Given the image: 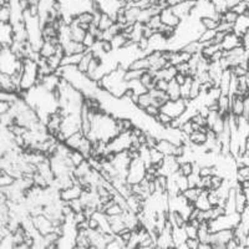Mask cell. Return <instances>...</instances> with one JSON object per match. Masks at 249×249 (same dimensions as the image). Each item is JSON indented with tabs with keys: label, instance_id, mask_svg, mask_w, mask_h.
Listing matches in <instances>:
<instances>
[{
	"label": "cell",
	"instance_id": "obj_1",
	"mask_svg": "<svg viewBox=\"0 0 249 249\" xmlns=\"http://www.w3.org/2000/svg\"><path fill=\"white\" fill-rule=\"evenodd\" d=\"M39 84V64L33 59H24V71L21 79V90L29 91Z\"/></svg>",
	"mask_w": 249,
	"mask_h": 249
},
{
	"label": "cell",
	"instance_id": "obj_2",
	"mask_svg": "<svg viewBox=\"0 0 249 249\" xmlns=\"http://www.w3.org/2000/svg\"><path fill=\"white\" fill-rule=\"evenodd\" d=\"M146 173H147V166L140 157H135V159L131 160V163L128 166L127 177H126L127 183H140L142 179L146 178Z\"/></svg>",
	"mask_w": 249,
	"mask_h": 249
},
{
	"label": "cell",
	"instance_id": "obj_3",
	"mask_svg": "<svg viewBox=\"0 0 249 249\" xmlns=\"http://www.w3.org/2000/svg\"><path fill=\"white\" fill-rule=\"evenodd\" d=\"M190 101L191 100H186L183 97L178 100H170V101H167L162 106L161 111L168 113L171 117L176 119V117H179L183 115L184 111L188 107V102Z\"/></svg>",
	"mask_w": 249,
	"mask_h": 249
},
{
	"label": "cell",
	"instance_id": "obj_4",
	"mask_svg": "<svg viewBox=\"0 0 249 249\" xmlns=\"http://www.w3.org/2000/svg\"><path fill=\"white\" fill-rule=\"evenodd\" d=\"M234 237V230H221L212 232L210 235V243L213 249H227V243Z\"/></svg>",
	"mask_w": 249,
	"mask_h": 249
},
{
	"label": "cell",
	"instance_id": "obj_5",
	"mask_svg": "<svg viewBox=\"0 0 249 249\" xmlns=\"http://www.w3.org/2000/svg\"><path fill=\"white\" fill-rule=\"evenodd\" d=\"M160 18H161V21L163 25L172 26V28H178L182 21L181 18L173 12V9L171 6L162 9L161 13H160Z\"/></svg>",
	"mask_w": 249,
	"mask_h": 249
},
{
	"label": "cell",
	"instance_id": "obj_6",
	"mask_svg": "<svg viewBox=\"0 0 249 249\" xmlns=\"http://www.w3.org/2000/svg\"><path fill=\"white\" fill-rule=\"evenodd\" d=\"M82 192H84V187L79 183H74L72 186L60 191V199L64 202H71L74 199L80 198Z\"/></svg>",
	"mask_w": 249,
	"mask_h": 249
},
{
	"label": "cell",
	"instance_id": "obj_7",
	"mask_svg": "<svg viewBox=\"0 0 249 249\" xmlns=\"http://www.w3.org/2000/svg\"><path fill=\"white\" fill-rule=\"evenodd\" d=\"M1 48H12L15 41L14 25L12 23H1Z\"/></svg>",
	"mask_w": 249,
	"mask_h": 249
},
{
	"label": "cell",
	"instance_id": "obj_8",
	"mask_svg": "<svg viewBox=\"0 0 249 249\" xmlns=\"http://www.w3.org/2000/svg\"><path fill=\"white\" fill-rule=\"evenodd\" d=\"M196 3H197L196 0H184L183 3L177 4V5L175 6H171V8L173 9V12H175L176 14L181 18V20H184L192 15L193 10H195Z\"/></svg>",
	"mask_w": 249,
	"mask_h": 249
},
{
	"label": "cell",
	"instance_id": "obj_9",
	"mask_svg": "<svg viewBox=\"0 0 249 249\" xmlns=\"http://www.w3.org/2000/svg\"><path fill=\"white\" fill-rule=\"evenodd\" d=\"M221 45L224 51H231L235 48L243 46V37L241 35H238L237 33H234V31H232V33H228L226 35Z\"/></svg>",
	"mask_w": 249,
	"mask_h": 249
},
{
	"label": "cell",
	"instance_id": "obj_10",
	"mask_svg": "<svg viewBox=\"0 0 249 249\" xmlns=\"http://www.w3.org/2000/svg\"><path fill=\"white\" fill-rule=\"evenodd\" d=\"M62 48L65 51V55L85 54L88 51V48L84 45V43H79V41H74V40H69L68 43L62 44Z\"/></svg>",
	"mask_w": 249,
	"mask_h": 249
},
{
	"label": "cell",
	"instance_id": "obj_11",
	"mask_svg": "<svg viewBox=\"0 0 249 249\" xmlns=\"http://www.w3.org/2000/svg\"><path fill=\"white\" fill-rule=\"evenodd\" d=\"M207 131H208V127H201L199 130L195 131V132L188 137L190 143L193 144V146H204L206 142L208 141Z\"/></svg>",
	"mask_w": 249,
	"mask_h": 249
},
{
	"label": "cell",
	"instance_id": "obj_12",
	"mask_svg": "<svg viewBox=\"0 0 249 249\" xmlns=\"http://www.w3.org/2000/svg\"><path fill=\"white\" fill-rule=\"evenodd\" d=\"M244 112V96L242 95H233L232 104H231V113L235 117L243 116Z\"/></svg>",
	"mask_w": 249,
	"mask_h": 249
},
{
	"label": "cell",
	"instance_id": "obj_13",
	"mask_svg": "<svg viewBox=\"0 0 249 249\" xmlns=\"http://www.w3.org/2000/svg\"><path fill=\"white\" fill-rule=\"evenodd\" d=\"M59 45L51 43V41H44L43 46H41V49L39 50L40 56L44 57V59H49V57L54 56V55L57 53V48H59Z\"/></svg>",
	"mask_w": 249,
	"mask_h": 249
},
{
	"label": "cell",
	"instance_id": "obj_14",
	"mask_svg": "<svg viewBox=\"0 0 249 249\" xmlns=\"http://www.w3.org/2000/svg\"><path fill=\"white\" fill-rule=\"evenodd\" d=\"M247 207H248V203H247L246 195H244V192L242 191L241 184H239L237 188V193H235V211L242 214Z\"/></svg>",
	"mask_w": 249,
	"mask_h": 249
},
{
	"label": "cell",
	"instance_id": "obj_15",
	"mask_svg": "<svg viewBox=\"0 0 249 249\" xmlns=\"http://www.w3.org/2000/svg\"><path fill=\"white\" fill-rule=\"evenodd\" d=\"M195 207L198 208L199 211H208L212 208V204H211L210 198H208V190H203L202 193L199 195V197L197 198V201L195 202Z\"/></svg>",
	"mask_w": 249,
	"mask_h": 249
},
{
	"label": "cell",
	"instance_id": "obj_16",
	"mask_svg": "<svg viewBox=\"0 0 249 249\" xmlns=\"http://www.w3.org/2000/svg\"><path fill=\"white\" fill-rule=\"evenodd\" d=\"M202 191H203V188H201V187H188L184 192H182V195L184 196V198L190 202V203L195 204V202L197 201V198L199 197Z\"/></svg>",
	"mask_w": 249,
	"mask_h": 249
},
{
	"label": "cell",
	"instance_id": "obj_17",
	"mask_svg": "<svg viewBox=\"0 0 249 249\" xmlns=\"http://www.w3.org/2000/svg\"><path fill=\"white\" fill-rule=\"evenodd\" d=\"M222 49V45L221 44H206V45L203 46V49H202L201 51V55L204 57V59L210 60L213 57V55L217 53V51H219Z\"/></svg>",
	"mask_w": 249,
	"mask_h": 249
},
{
	"label": "cell",
	"instance_id": "obj_18",
	"mask_svg": "<svg viewBox=\"0 0 249 249\" xmlns=\"http://www.w3.org/2000/svg\"><path fill=\"white\" fill-rule=\"evenodd\" d=\"M166 92L168 93V96H170V100H178L181 99V85H179L178 82L176 81L175 79L171 80L170 85H168V89Z\"/></svg>",
	"mask_w": 249,
	"mask_h": 249
},
{
	"label": "cell",
	"instance_id": "obj_19",
	"mask_svg": "<svg viewBox=\"0 0 249 249\" xmlns=\"http://www.w3.org/2000/svg\"><path fill=\"white\" fill-rule=\"evenodd\" d=\"M115 23H116V21H115V19H113L111 15L105 14V13H101L99 23H97V26H99V29L101 31H105L107 30V29H110Z\"/></svg>",
	"mask_w": 249,
	"mask_h": 249
},
{
	"label": "cell",
	"instance_id": "obj_20",
	"mask_svg": "<svg viewBox=\"0 0 249 249\" xmlns=\"http://www.w3.org/2000/svg\"><path fill=\"white\" fill-rule=\"evenodd\" d=\"M93 57V53L91 50H88L84 54V56H82L81 61L79 62V65H77V69H79L81 72H84V74H86L89 70V66H90V62L91 60H92Z\"/></svg>",
	"mask_w": 249,
	"mask_h": 249
},
{
	"label": "cell",
	"instance_id": "obj_21",
	"mask_svg": "<svg viewBox=\"0 0 249 249\" xmlns=\"http://www.w3.org/2000/svg\"><path fill=\"white\" fill-rule=\"evenodd\" d=\"M0 21L1 23H12V6L9 3L1 4L0 9Z\"/></svg>",
	"mask_w": 249,
	"mask_h": 249
},
{
	"label": "cell",
	"instance_id": "obj_22",
	"mask_svg": "<svg viewBox=\"0 0 249 249\" xmlns=\"http://www.w3.org/2000/svg\"><path fill=\"white\" fill-rule=\"evenodd\" d=\"M235 178H237V182H239V183L249 181V166L239 164L237 168V172H235Z\"/></svg>",
	"mask_w": 249,
	"mask_h": 249
},
{
	"label": "cell",
	"instance_id": "obj_23",
	"mask_svg": "<svg viewBox=\"0 0 249 249\" xmlns=\"http://www.w3.org/2000/svg\"><path fill=\"white\" fill-rule=\"evenodd\" d=\"M201 23L204 26V29H213V30H217L218 25L221 23V20L214 17H204L201 18Z\"/></svg>",
	"mask_w": 249,
	"mask_h": 249
},
{
	"label": "cell",
	"instance_id": "obj_24",
	"mask_svg": "<svg viewBox=\"0 0 249 249\" xmlns=\"http://www.w3.org/2000/svg\"><path fill=\"white\" fill-rule=\"evenodd\" d=\"M215 34H217V30H213V29H206L199 36L198 41L202 44H212L213 39H214Z\"/></svg>",
	"mask_w": 249,
	"mask_h": 249
},
{
	"label": "cell",
	"instance_id": "obj_25",
	"mask_svg": "<svg viewBox=\"0 0 249 249\" xmlns=\"http://www.w3.org/2000/svg\"><path fill=\"white\" fill-rule=\"evenodd\" d=\"M69 157H70L71 162H72V164H74L75 167H77V166H80V164L82 163V162H85L86 157L84 156V153L80 152L79 150H71L70 151V155H69Z\"/></svg>",
	"mask_w": 249,
	"mask_h": 249
},
{
	"label": "cell",
	"instance_id": "obj_26",
	"mask_svg": "<svg viewBox=\"0 0 249 249\" xmlns=\"http://www.w3.org/2000/svg\"><path fill=\"white\" fill-rule=\"evenodd\" d=\"M238 19H239V15L235 12H233L232 9H228L224 13H222L221 15V21H227V23H231L233 25H235Z\"/></svg>",
	"mask_w": 249,
	"mask_h": 249
},
{
	"label": "cell",
	"instance_id": "obj_27",
	"mask_svg": "<svg viewBox=\"0 0 249 249\" xmlns=\"http://www.w3.org/2000/svg\"><path fill=\"white\" fill-rule=\"evenodd\" d=\"M17 181L15 177H13L10 173L5 172L4 170H1V176H0V187L1 188H5V187H10L12 184H14V182Z\"/></svg>",
	"mask_w": 249,
	"mask_h": 249
},
{
	"label": "cell",
	"instance_id": "obj_28",
	"mask_svg": "<svg viewBox=\"0 0 249 249\" xmlns=\"http://www.w3.org/2000/svg\"><path fill=\"white\" fill-rule=\"evenodd\" d=\"M126 246H127V244H126V242H124V239L120 237V235L115 234V237H113L112 239H111V241L107 243V247H106V248L107 249H124V248H126Z\"/></svg>",
	"mask_w": 249,
	"mask_h": 249
},
{
	"label": "cell",
	"instance_id": "obj_29",
	"mask_svg": "<svg viewBox=\"0 0 249 249\" xmlns=\"http://www.w3.org/2000/svg\"><path fill=\"white\" fill-rule=\"evenodd\" d=\"M173 117H171L168 113L163 112V111H161V112L156 116V121L159 122L161 126H163V127H168L171 124V122H172Z\"/></svg>",
	"mask_w": 249,
	"mask_h": 249
},
{
	"label": "cell",
	"instance_id": "obj_30",
	"mask_svg": "<svg viewBox=\"0 0 249 249\" xmlns=\"http://www.w3.org/2000/svg\"><path fill=\"white\" fill-rule=\"evenodd\" d=\"M184 231H186L188 238H198V227L193 226L190 222H187V224L184 226Z\"/></svg>",
	"mask_w": 249,
	"mask_h": 249
},
{
	"label": "cell",
	"instance_id": "obj_31",
	"mask_svg": "<svg viewBox=\"0 0 249 249\" xmlns=\"http://www.w3.org/2000/svg\"><path fill=\"white\" fill-rule=\"evenodd\" d=\"M181 131L184 133V135H186V136L190 137L191 135H192V133L196 131L195 124H193L192 120H187V121H184L183 124H182Z\"/></svg>",
	"mask_w": 249,
	"mask_h": 249
},
{
	"label": "cell",
	"instance_id": "obj_32",
	"mask_svg": "<svg viewBox=\"0 0 249 249\" xmlns=\"http://www.w3.org/2000/svg\"><path fill=\"white\" fill-rule=\"evenodd\" d=\"M96 41H97V37L95 36L93 34H91L90 31H88L85 35V37H84V41H82V43H84V45L88 48V50H90V49L92 48L95 44H96Z\"/></svg>",
	"mask_w": 249,
	"mask_h": 249
},
{
	"label": "cell",
	"instance_id": "obj_33",
	"mask_svg": "<svg viewBox=\"0 0 249 249\" xmlns=\"http://www.w3.org/2000/svg\"><path fill=\"white\" fill-rule=\"evenodd\" d=\"M191 120H192L195 124H198L199 127H207V117L203 116V115H201L199 112H197L196 115H193V117Z\"/></svg>",
	"mask_w": 249,
	"mask_h": 249
},
{
	"label": "cell",
	"instance_id": "obj_34",
	"mask_svg": "<svg viewBox=\"0 0 249 249\" xmlns=\"http://www.w3.org/2000/svg\"><path fill=\"white\" fill-rule=\"evenodd\" d=\"M143 112L147 115V116L150 117H153V119H156V116L159 115L160 112H161V108L159 107V106H155V105H151V106H147V107L144 108Z\"/></svg>",
	"mask_w": 249,
	"mask_h": 249
},
{
	"label": "cell",
	"instance_id": "obj_35",
	"mask_svg": "<svg viewBox=\"0 0 249 249\" xmlns=\"http://www.w3.org/2000/svg\"><path fill=\"white\" fill-rule=\"evenodd\" d=\"M168 85H170V81L164 79H157V81H156V89H159V90L167 91Z\"/></svg>",
	"mask_w": 249,
	"mask_h": 249
},
{
	"label": "cell",
	"instance_id": "obj_36",
	"mask_svg": "<svg viewBox=\"0 0 249 249\" xmlns=\"http://www.w3.org/2000/svg\"><path fill=\"white\" fill-rule=\"evenodd\" d=\"M188 249H198L199 247V239L198 238H188L186 242Z\"/></svg>",
	"mask_w": 249,
	"mask_h": 249
},
{
	"label": "cell",
	"instance_id": "obj_37",
	"mask_svg": "<svg viewBox=\"0 0 249 249\" xmlns=\"http://www.w3.org/2000/svg\"><path fill=\"white\" fill-rule=\"evenodd\" d=\"M187 77H188V76H184V75H182V74H179V72H177V75H176V76H175V80L177 82H178L179 85L182 86L184 84V82H186Z\"/></svg>",
	"mask_w": 249,
	"mask_h": 249
},
{
	"label": "cell",
	"instance_id": "obj_38",
	"mask_svg": "<svg viewBox=\"0 0 249 249\" xmlns=\"http://www.w3.org/2000/svg\"><path fill=\"white\" fill-rule=\"evenodd\" d=\"M184 0H164V3L167 4V6H175L177 4H181L183 3Z\"/></svg>",
	"mask_w": 249,
	"mask_h": 249
},
{
	"label": "cell",
	"instance_id": "obj_39",
	"mask_svg": "<svg viewBox=\"0 0 249 249\" xmlns=\"http://www.w3.org/2000/svg\"><path fill=\"white\" fill-rule=\"evenodd\" d=\"M242 191H243L244 195H246L247 203H248V206H249V188H242Z\"/></svg>",
	"mask_w": 249,
	"mask_h": 249
},
{
	"label": "cell",
	"instance_id": "obj_40",
	"mask_svg": "<svg viewBox=\"0 0 249 249\" xmlns=\"http://www.w3.org/2000/svg\"><path fill=\"white\" fill-rule=\"evenodd\" d=\"M150 1L152 4H157V3H159V1H161V0H150Z\"/></svg>",
	"mask_w": 249,
	"mask_h": 249
},
{
	"label": "cell",
	"instance_id": "obj_41",
	"mask_svg": "<svg viewBox=\"0 0 249 249\" xmlns=\"http://www.w3.org/2000/svg\"><path fill=\"white\" fill-rule=\"evenodd\" d=\"M247 85H248V90H249V76H247Z\"/></svg>",
	"mask_w": 249,
	"mask_h": 249
},
{
	"label": "cell",
	"instance_id": "obj_42",
	"mask_svg": "<svg viewBox=\"0 0 249 249\" xmlns=\"http://www.w3.org/2000/svg\"><path fill=\"white\" fill-rule=\"evenodd\" d=\"M248 71H249V60H248Z\"/></svg>",
	"mask_w": 249,
	"mask_h": 249
}]
</instances>
